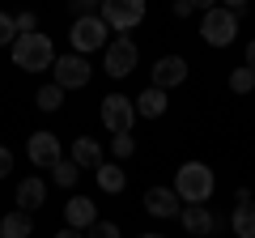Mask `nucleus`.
Wrapping results in <instances>:
<instances>
[{"label":"nucleus","instance_id":"6","mask_svg":"<svg viewBox=\"0 0 255 238\" xmlns=\"http://www.w3.org/2000/svg\"><path fill=\"white\" fill-rule=\"evenodd\" d=\"M136 64H140V51H136V43H132L128 34L111 38V47L102 51V68H107V77H115V81L132 77V73H136Z\"/></svg>","mask_w":255,"mask_h":238},{"label":"nucleus","instance_id":"18","mask_svg":"<svg viewBox=\"0 0 255 238\" xmlns=\"http://www.w3.org/2000/svg\"><path fill=\"white\" fill-rule=\"evenodd\" d=\"M94 179H98V187L107 196H119L128 187V174H124V166H119V162H102L98 170H94Z\"/></svg>","mask_w":255,"mask_h":238},{"label":"nucleus","instance_id":"11","mask_svg":"<svg viewBox=\"0 0 255 238\" xmlns=\"http://www.w3.org/2000/svg\"><path fill=\"white\" fill-rule=\"evenodd\" d=\"M145 213L149 217H179L183 213V200H179V192L174 187H149L145 192Z\"/></svg>","mask_w":255,"mask_h":238},{"label":"nucleus","instance_id":"10","mask_svg":"<svg viewBox=\"0 0 255 238\" xmlns=\"http://www.w3.org/2000/svg\"><path fill=\"white\" fill-rule=\"evenodd\" d=\"M187 81V60L183 55H157L153 64V90H174Z\"/></svg>","mask_w":255,"mask_h":238},{"label":"nucleus","instance_id":"2","mask_svg":"<svg viewBox=\"0 0 255 238\" xmlns=\"http://www.w3.org/2000/svg\"><path fill=\"white\" fill-rule=\"evenodd\" d=\"M13 64L21 68V73H43V68H51L55 64V47H51V38L47 34H17L13 38Z\"/></svg>","mask_w":255,"mask_h":238},{"label":"nucleus","instance_id":"19","mask_svg":"<svg viewBox=\"0 0 255 238\" xmlns=\"http://www.w3.org/2000/svg\"><path fill=\"white\" fill-rule=\"evenodd\" d=\"M230 230L238 238H255V204H238L234 217H230Z\"/></svg>","mask_w":255,"mask_h":238},{"label":"nucleus","instance_id":"29","mask_svg":"<svg viewBox=\"0 0 255 238\" xmlns=\"http://www.w3.org/2000/svg\"><path fill=\"white\" fill-rule=\"evenodd\" d=\"M234 200H238V204H251V200H255V192H251V187H238Z\"/></svg>","mask_w":255,"mask_h":238},{"label":"nucleus","instance_id":"27","mask_svg":"<svg viewBox=\"0 0 255 238\" xmlns=\"http://www.w3.org/2000/svg\"><path fill=\"white\" fill-rule=\"evenodd\" d=\"M9 174H13V153L0 145V179H9Z\"/></svg>","mask_w":255,"mask_h":238},{"label":"nucleus","instance_id":"31","mask_svg":"<svg viewBox=\"0 0 255 238\" xmlns=\"http://www.w3.org/2000/svg\"><path fill=\"white\" fill-rule=\"evenodd\" d=\"M55 238H85V234H81V230H68V226H64V230H55Z\"/></svg>","mask_w":255,"mask_h":238},{"label":"nucleus","instance_id":"17","mask_svg":"<svg viewBox=\"0 0 255 238\" xmlns=\"http://www.w3.org/2000/svg\"><path fill=\"white\" fill-rule=\"evenodd\" d=\"M30 234H34V217L30 213L13 209V213L0 217V238H30Z\"/></svg>","mask_w":255,"mask_h":238},{"label":"nucleus","instance_id":"9","mask_svg":"<svg viewBox=\"0 0 255 238\" xmlns=\"http://www.w3.org/2000/svg\"><path fill=\"white\" fill-rule=\"evenodd\" d=\"M26 157L38 166V170H55V166L64 162V153H60V136H55V132H34V136L26 140Z\"/></svg>","mask_w":255,"mask_h":238},{"label":"nucleus","instance_id":"12","mask_svg":"<svg viewBox=\"0 0 255 238\" xmlns=\"http://www.w3.org/2000/svg\"><path fill=\"white\" fill-rule=\"evenodd\" d=\"M94 221H98V204H94L90 196H73V200L64 204V226H68V230H81V234H85Z\"/></svg>","mask_w":255,"mask_h":238},{"label":"nucleus","instance_id":"14","mask_svg":"<svg viewBox=\"0 0 255 238\" xmlns=\"http://www.w3.org/2000/svg\"><path fill=\"white\" fill-rule=\"evenodd\" d=\"M132 107H136V119H162L166 107H170V98H166V90H140L136 98H132Z\"/></svg>","mask_w":255,"mask_h":238},{"label":"nucleus","instance_id":"32","mask_svg":"<svg viewBox=\"0 0 255 238\" xmlns=\"http://www.w3.org/2000/svg\"><path fill=\"white\" fill-rule=\"evenodd\" d=\"M140 238H166V234H140Z\"/></svg>","mask_w":255,"mask_h":238},{"label":"nucleus","instance_id":"20","mask_svg":"<svg viewBox=\"0 0 255 238\" xmlns=\"http://www.w3.org/2000/svg\"><path fill=\"white\" fill-rule=\"evenodd\" d=\"M34 102H38V111H47V115H51V111H60V107H64V90H60L55 81H47V85H38Z\"/></svg>","mask_w":255,"mask_h":238},{"label":"nucleus","instance_id":"13","mask_svg":"<svg viewBox=\"0 0 255 238\" xmlns=\"http://www.w3.org/2000/svg\"><path fill=\"white\" fill-rule=\"evenodd\" d=\"M179 221H183V230H187V234H196V238H204V234H213V230H217L209 204H183Z\"/></svg>","mask_w":255,"mask_h":238},{"label":"nucleus","instance_id":"8","mask_svg":"<svg viewBox=\"0 0 255 238\" xmlns=\"http://www.w3.org/2000/svg\"><path fill=\"white\" fill-rule=\"evenodd\" d=\"M51 73H55V85L68 94V90H85L90 77H94V68H90L85 55H60V60L51 64Z\"/></svg>","mask_w":255,"mask_h":238},{"label":"nucleus","instance_id":"30","mask_svg":"<svg viewBox=\"0 0 255 238\" xmlns=\"http://www.w3.org/2000/svg\"><path fill=\"white\" fill-rule=\"evenodd\" d=\"M243 64H247V68H251V73H255V38H251V43H247V60H243Z\"/></svg>","mask_w":255,"mask_h":238},{"label":"nucleus","instance_id":"16","mask_svg":"<svg viewBox=\"0 0 255 238\" xmlns=\"http://www.w3.org/2000/svg\"><path fill=\"white\" fill-rule=\"evenodd\" d=\"M73 162L81 166V170H98L102 166V145L94 136H77L73 140Z\"/></svg>","mask_w":255,"mask_h":238},{"label":"nucleus","instance_id":"21","mask_svg":"<svg viewBox=\"0 0 255 238\" xmlns=\"http://www.w3.org/2000/svg\"><path fill=\"white\" fill-rule=\"evenodd\" d=\"M51 179H55V183H60V187H73L77 179H81V166H77L73 157H64V162H60V166H55V170H51Z\"/></svg>","mask_w":255,"mask_h":238},{"label":"nucleus","instance_id":"22","mask_svg":"<svg viewBox=\"0 0 255 238\" xmlns=\"http://www.w3.org/2000/svg\"><path fill=\"white\" fill-rule=\"evenodd\" d=\"M230 90H234V94H251L255 90V73H251V68H234V73H230Z\"/></svg>","mask_w":255,"mask_h":238},{"label":"nucleus","instance_id":"7","mask_svg":"<svg viewBox=\"0 0 255 238\" xmlns=\"http://www.w3.org/2000/svg\"><path fill=\"white\" fill-rule=\"evenodd\" d=\"M132 123H136V107H132V98H124V94H107V98H102V128H107L111 136H132Z\"/></svg>","mask_w":255,"mask_h":238},{"label":"nucleus","instance_id":"3","mask_svg":"<svg viewBox=\"0 0 255 238\" xmlns=\"http://www.w3.org/2000/svg\"><path fill=\"white\" fill-rule=\"evenodd\" d=\"M68 43H73V55H94V51H107L111 47V30L98 13L94 17H77L73 30H68Z\"/></svg>","mask_w":255,"mask_h":238},{"label":"nucleus","instance_id":"25","mask_svg":"<svg viewBox=\"0 0 255 238\" xmlns=\"http://www.w3.org/2000/svg\"><path fill=\"white\" fill-rule=\"evenodd\" d=\"M13 38H17V26L9 13H0V47H13Z\"/></svg>","mask_w":255,"mask_h":238},{"label":"nucleus","instance_id":"23","mask_svg":"<svg viewBox=\"0 0 255 238\" xmlns=\"http://www.w3.org/2000/svg\"><path fill=\"white\" fill-rule=\"evenodd\" d=\"M85 238H124V234H119V226H115V221H94V226L90 230H85Z\"/></svg>","mask_w":255,"mask_h":238},{"label":"nucleus","instance_id":"4","mask_svg":"<svg viewBox=\"0 0 255 238\" xmlns=\"http://www.w3.org/2000/svg\"><path fill=\"white\" fill-rule=\"evenodd\" d=\"M145 0H102V9H98V17L107 21V30L111 34H128V30H136L140 21H145Z\"/></svg>","mask_w":255,"mask_h":238},{"label":"nucleus","instance_id":"26","mask_svg":"<svg viewBox=\"0 0 255 238\" xmlns=\"http://www.w3.org/2000/svg\"><path fill=\"white\" fill-rule=\"evenodd\" d=\"M13 26H17V34H34V30H38V17H34V13H17Z\"/></svg>","mask_w":255,"mask_h":238},{"label":"nucleus","instance_id":"28","mask_svg":"<svg viewBox=\"0 0 255 238\" xmlns=\"http://www.w3.org/2000/svg\"><path fill=\"white\" fill-rule=\"evenodd\" d=\"M191 13H196V4H191V0H179V4H174V17H191Z\"/></svg>","mask_w":255,"mask_h":238},{"label":"nucleus","instance_id":"1","mask_svg":"<svg viewBox=\"0 0 255 238\" xmlns=\"http://www.w3.org/2000/svg\"><path fill=\"white\" fill-rule=\"evenodd\" d=\"M213 187H217V179H213V170L204 162H183L174 170V192H179L183 204H209Z\"/></svg>","mask_w":255,"mask_h":238},{"label":"nucleus","instance_id":"24","mask_svg":"<svg viewBox=\"0 0 255 238\" xmlns=\"http://www.w3.org/2000/svg\"><path fill=\"white\" fill-rule=\"evenodd\" d=\"M111 153H115L119 162L132 157V153H136V136H115V140H111Z\"/></svg>","mask_w":255,"mask_h":238},{"label":"nucleus","instance_id":"15","mask_svg":"<svg viewBox=\"0 0 255 238\" xmlns=\"http://www.w3.org/2000/svg\"><path fill=\"white\" fill-rule=\"evenodd\" d=\"M43 200H47V183H43V179L30 174V179H21V183H17V209H21V213L43 209Z\"/></svg>","mask_w":255,"mask_h":238},{"label":"nucleus","instance_id":"5","mask_svg":"<svg viewBox=\"0 0 255 238\" xmlns=\"http://www.w3.org/2000/svg\"><path fill=\"white\" fill-rule=\"evenodd\" d=\"M200 38L209 47H230L238 38V17L226 9V4H217V9H204L200 17Z\"/></svg>","mask_w":255,"mask_h":238}]
</instances>
